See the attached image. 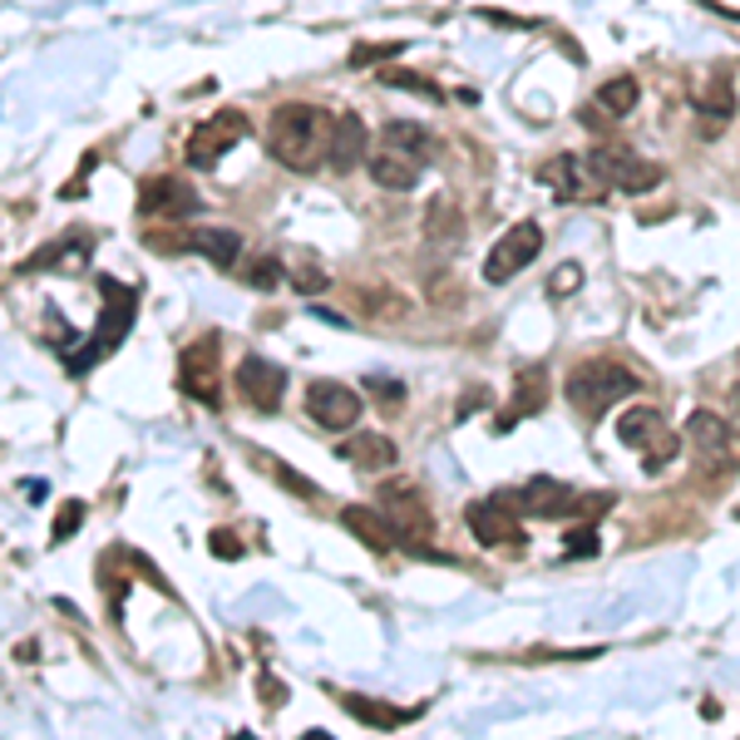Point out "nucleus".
<instances>
[{
  "label": "nucleus",
  "mask_w": 740,
  "mask_h": 740,
  "mask_svg": "<svg viewBox=\"0 0 740 740\" xmlns=\"http://www.w3.org/2000/svg\"><path fill=\"white\" fill-rule=\"evenodd\" d=\"M332 134L336 114L322 105H282L267 124V154L292 174H316L322 164H332Z\"/></svg>",
  "instance_id": "nucleus-1"
},
{
  "label": "nucleus",
  "mask_w": 740,
  "mask_h": 740,
  "mask_svg": "<svg viewBox=\"0 0 740 740\" xmlns=\"http://www.w3.org/2000/svg\"><path fill=\"white\" fill-rule=\"evenodd\" d=\"M499 504H509L514 514H533V519H598L612 509L618 494H578L573 484H558V480H529L519 489H499Z\"/></svg>",
  "instance_id": "nucleus-2"
},
{
  "label": "nucleus",
  "mask_w": 740,
  "mask_h": 740,
  "mask_svg": "<svg viewBox=\"0 0 740 740\" xmlns=\"http://www.w3.org/2000/svg\"><path fill=\"white\" fill-rule=\"evenodd\" d=\"M637 385H642V381H637L622 361L592 356V361H583V366L568 375V405H573L578 415H588V420H602L618 401L637 395Z\"/></svg>",
  "instance_id": "nucleus-3"
},
{
  "label": "nucleus",
  "mask_w": 740,
  "mask_h": 740,
  "mask_svg": "<svg viewBox=\"0 0 740 740\" xmlns=\"http://www.w3.org/2000/svg\"><path fill=\"white\" fill-rule=\"evenodd\" d=\"M99 292H105L109 302H105V312H99L89 346H85V351H70V356H65L70 375H85L89 366H95V361L114 356V351H119V341L129 336L134 316H139V292H134V287H124V282H114V277H99Z\"/></svg>",
  "instance_id": "nucleus-4"
},
{
  "label": "nucleus",
  "mask_w": 740,
  "mask_h": 740,
  "mask_svg": "<svg viewBox=\"0 0 740 740\" xmlns=\"http://www.w3.org/2000/svg\"><path fill=\"white\" fill-rule=\"evenodd\" d=\"M375 499H381V514L395 523V533H401V549L420 553V558H440L435 549H430L435 519H430V509H425V499H420V489H415V484L395 480V484H385Z\"/></svg>",
  "instance_id": "nucleus-5"
},
{
  "label": "nucleus",
  "mask_w": 740,
  "mask_h": 740,
  "mask_svg": "<svg viewBox=\"0 0 740 740\" xmlns=\"http://www.w3.org/2000/svg\"><path fill=\"white\" fill-rule=\"evenodd\" d=\"M178 391L208 410L223 405V341L218 336H198L178 351Z\"/></svg>",
  "instance_id": "nucleus-6"
},
{
  "label": "nucleus",
  "mask_w": 740,
  "mask_h": 740,
  "mask_svg": "<svg viewBox=\"0 0 740 740\" xmlns=\"http://www.w3.org/2000/svg\"><path fill=\"white\" fill-rule=\"evenodd\" d=\"M618 440L628 444V450L642 454L647 470H662V464H671V460H677V450H681L677 430H671L662 420V410H652V405L628 410V415L618 420Z\"/></svg>",
  "instance_id": "nucleus-7"
},
{
  "label": "nucleus",
  "mask_w": 740,
  "mask_h": 740,
  "mask_svg": "<svg viewBox=\"0 0 740 740\" xmlns=\"http://www.w3.org/2000/svg\"><path fill=\"white\" fill-rule=\"evenodd\" d=\"M588 168L598 174L602 188H622V193H647L662 184V168L647 164L642 154H632L628 144H598L588 154Z\"/></svg>",
  "instance_id": "nucleus-8"
},
{
  "label": "nucleus",
  "mask_w": 740,
  "mask_h": 740,
  "mask_svg": "<svg viewBox=\"0 0 740 740\" xmlns=\"http://www.w3.org/2000/svg\"><path fill=\"white\" fill-rule=\"evenodd\" d=\"M247 139V114L243 109H223L213 114V119H203L198 129L188 134V168H218L227 154H233V144Z\"/></svg>",
  "instance_id": "nucleus-9"
},
{
  "label": "nucleus",
  "mask_w": 740,
  "mask_h": 740,
  "mask_svg": "<svg viewBox=\"0 0 740 740\" xmlns=\"http://www.w3.org/2000/svg\"><path fill=\"white\" fill-rule=\"evenodd\" d=\"M539 247H543V227L533 223V218H523L514 223L504 237H499L494 247H489V257H484V282H494V287H504V282H514L523 267H529L533 257H539Z\"/></svg>",
  "instance_id": "nucleus-10"
},
{
  "label": "nucleus",
  "mask_w": 740,
  "mask_h": 740,
  "mask_svg": "<svg viewBox=\"0 0 740 740\" xmlns=\"http://www.w3.org/2000/svg\"><path fill=\"white\" fill-rule=\"evenodd\" d=\"M193 213H203V198L184 184V178L154 174V178H144V184H139V218L178 223V218H193Z\"/></svg>",
  "instance_id": "nucleus-11"
},
{
  "label": "nucleus",
  "mask_w": 740,
  "mask_h": 740,
  "mask_svg": "<svg viewBox=\"0 0 740 740\" xmlns=\"http://www.w3.org/2000/svg\"><path fill=\"white\" fill-rule=\"evenodd\" d=\"M306 415L322 430H351L361 420V395L341 381H312L306 385Z\"/></svg>",
  "instance_id": "nucleus-12"
},
{
  "label": "nucleus",
  "mask_w": 740,
  "mask_h": 740,
  "mask_svg": "<svg viewBox=\"0 0 740 740\" xmlns=\"http://www.w3.org/2000/svg\"><path fill=\"white\" fill-rule=\"evenodd\" d=\"M539 184H549L558 203H592V198H602V184H598V174L588 168V158H573V154L549 158V164L539 168Z\"/></svg>",
  "instance_id": "nucleus-13"
},
{
  "label": "nucleus",
  "mask_w": 740,
  "mask_h": 740,
  "mask_svg": "<svg viewBox=\"0 0 740 740\" xmlns=\"http://www.w3.org/2000/svg\"><path fill=\"white\" fill-rule=\"evenodd\" d=\"M464 519H470V533L484 549H519L523 543L519 514L509 504H499V499H474V504L464 509Z\"/></svg>",
  "instance_id": "nucleus-14"
},
{
  "label": "nucleus",
  "mask_w": 740,
  "mask_h": 740,
  "mask_svg": "<svg viewBox=\"0 0 740 740\" xmlns=\"http://www.w3.org/2000/svg\"><path fill=\"white\" fill-rule=\"evenodd\" d=\"M237 395L272 415V410L282 405V395H287V375H282V366H272V361H262V356H243V366H237Z\"/></svg>",
  "instance_id": "nucleus-15"
},
{
  "label": "nucleus",
  "mask_w": 740,
  "mask_h": 740,
  "mask_svg": "<svg viewBox=\"0 0 740 740\" xmlns=\"http://www.w3.org/2000/svg\"><path fill=\"white\" fill-rule=\"evenodd\" d=\"M691 444L701 450V460L711 470H731V420H721L716 410H691Z\"/></svg>",
  "instance_id": "nucleus-16"
},
{
  "label": "nucleus",
  "mask_w": 740,
  "mask_h": 740,
  "mask_svg": "<svg viewBox=\"0 0 740 740\" xmlns=\"http://www.w3.org/2000/svg\"><path fill=\"white\" fill-rule=\"evenodd\" d=\"M366 158H371V134H366V124H361V114L341 109V114H336V134H332V168H336V174H356Z\"/></svg>",
  "instance_id": "nucleus-17"
},
{
  "label": "nucleus",
  "mask_w": 740,
  "mask_h": 740,
  "mask_svg": "<svg viewBox=\"0 0 740 740\" xmlns=\"http://www.w3.org/2000/svg\"><path fill=\"white\" fill-rule=\"evenodd\" d=\"M341 523H346V529L361 539V549H371V553H391V549H401V533H395V523L385 519L381 509L351 504V509H341Z\"/></svg>",
  "instance_id": "nucleus-18"
},
{
  "label": "nucleus",
  "mask_w": 740,
  "mask_h": 740,
  "mask_svg": "<svg viewBox=\"0 0 740 740\" xmlns=\"http://www.w3.org/2000/svg\"><path fill=\"white\" fill-rule=\"evenodd\" d=\"M366 168H371V178H375L381 188L405 193V188H415V174H420L425 164H415V158L401 154V148H391V144H371Z\"/></svg>",
  "instance_id": "nucleus-19"
},
{
  "label": "nucleus",
  "mask_w": 740,
  "mask_h": 740,
  "mask_svg": "<svg viewBox=\"0 0 740 740\" xmlns=\"http://www.w3.org/2000/svg\"><path fill=\"white\" fill-rule=\"evenodd\" d=\"M519 395H514V405L504 410V415L494 420V430L504 435V430H514L523 415H533V410H543V401H549V371L543 366H533V371H519Z\"/></svg>",
  "instance_id": "nucleus-20"
},
{
  "label": "nucleus",
  "mask_w": 740,
  "mask_h": 740,
  "mask_svg": "<svg viewBox=\"0 0 740 740\" xmlns=\"http://www.w3.org/2000/svg\"><path fill=\"white\" fill-rule=\"evenodd\" d=\"M341 460H351L356 470H391L395 460H401V450H395V440H385V435H375V430H361V435H351L346 444H341Z\"/></svg>",
  "instance_id": "nucleus-21"
},
{
  "label": "nucleus",
  "mask_w": 740,
  "mask_h": 740,
  "mask_svg": "<svg viewBox=\"0 0 740 740\" xmlns=\"http://www.w3.org/2000/svg\"><path fill=\"white\" fill-rule=\"evenodd\" d=\"M188 253H203L213 267H237L243 262V237L233 227H193L188 233Z\"/></svg>",
  "instance_id": "nucleus-22"
},
{
  "label": "nucleus",
  "mask_w": 740,
  "mask_h": 740,
  "mask_svg": "<svg viewBox=\"0 0 740 740\" xmlns=\"http://www.w3.org/2000/svg\"><path fill=\"white\" fill-rule=\"evenodd\" d=\"M341 706H346V711L356 716L361 726H375V731H401V726H410V721L420 716V706H385V701L356 697V691H346V697H341Z\"/></svg>",
  "instance_id": "nucleus-23"
},
{
  "label": "nucleus",
  "mask_w": 740,
  "mask_h": 740,
  "mask_svg": "<svg viewBox=\"0 0 740 740\" xmlns=\"http://www.w3.org/2000/svg\"><path fill=\"white\" fill-rule=\"evenodd\" d=\"M381 144L401 148V154H410L415 164H430V158H435V134L420 129V124H410V119H391V124H385Z\"/></svg>",
  "instance_id": "nucleus-24"
},
{
  "label": "nucleus",
  "mask_w": 740,
  "mask_h": 740,
  "mask_svg": "<svg viewBox=\"0 0 740 740\" xmlns=\"http://www.w3.org/2000/svg\"><path fill=\"white\" fill-rule=\"evenodd\" d=\"M637 99H642V85H637L632 75H618V79H608V85L598 89V109H602V114H612V119L632 114Z\"/></svg>",
  "instance_id": "nucleus-25"
},
{
  "label": "nucleus",
  "mask_w": 740,
  "mask_h": 740,
  "mask_svg": "<svg viewBox=\"0 0 740 740\" xmlns=\"http://www.w3.org/2000/svg\"><path fill=\"white\" fill-rule=\"evenodd\" d=\"M287 277H292V287L302 292V296H316V292L332 287V272H326L312 253H296V257L287 262Z\"/></svg>",
  "instance_id": "nucleus-26"
},
{
  "label": "nucleus",
  "mask_w": 740,
  "mask_h": 740,
  "mask_svg": "<svg viewBox=\"0 0 740 740\" xmlns=\"http://www.w3.org/2000/svg\"><path fill=\"white\" fill-rule=\"evenodd\" d=\"M697 109L711 114V119H731V114H736V85H731V75L716 70L711 85H706V95L697 99Z\"/></svg>",
  "instance_id": "nucleus-27"
},
{
  "label": "nucleus",
  "mask_w": 740,
  "mask_h": 740,
  "mask_svg": "<svg viewBox=\"0 0 740 740\" xmlns=\"http://www.w3.org/2000/svg\"><path fill=\"white\" fill-rule=\"evenodd\" d=\"M425 237H430V243H460V233H464V227H460V208H450V198H435V203H430V213H425Z\"/></svg>",
  "instance_id": "nucleus-28"
},
{
  "label": "nucleus",
  "mask_w": 740,
  "mask_h": 740,
  "mask_svg": "<svg viewBox=\"0 0 740 740\" xmlns=\"http://www.w3.org/2000/svg\"><path fill=\"white\" fill-rule=\"evenodd\" d=\"M381 85H391V89H410V95H425L430 105H444V89L435 85V79L415 75V70H385V75H381Z\"/></svg>",
  "instance_id": "nucleus-29"
},
{
  "label": "nucleus",
  "mask_w": 740,
  "mask_h": 740,
  "mask_svg": "<svg viewBox=\"0 0 740 740\" xmlns=\"http://www.w3.org/2000/svg\"><path fill=\"white\" fill-rule=\"evenodd\" d=\"M395 55H405V40H391V45H356V50H351V70H366L371 60H395Z\"/></svg>",
  "instance_id": "nucleus-30"
},
{
  "label": "nucleus",
  "mask_w": 740,
  "mask_h": 740,
  "mask_svg": "<svg viewBox=\"0 0 740 740\" xmlns=\"http://www.w3.org/2000/svg\"><path fill=\"white\" fill-rule=\"evenodd\" d=\"M247 282H253L257 292H272L282 282V262L277 257H257L253 267H247Z\"/></svg>",
  "instance_id": "nucleus-31"
},
{
  "label": "nucleus",
  "mask_w": 740,
  "mask_h": 740,
  "mask_svg": "<svg viewBox=\"0 0 740 740\" xmlns=\"http://www.w3.org/2000/svg\"><path fill=\"white\" fill-rule=\"evenodd\" d=\"M79 523H85V504H79V499H65V514L55 519V543H70L79 533Z\"/></svg>",
  "instance_id": "nucleus-32"
},
{
  "label": "nucleus",
  "mask_w": 740,
  "mask_h": 740,
  "mask_svg": "<svg viewBox=\"0 0 740 740\" xmlns=\"http://www.w3.org/2000/svg\"><path fill=\"white\" fill-rule=\"evenodd\" d=\"M598 553V529L592 523H578L573 533H568V558H592Z\"/></svg>",
  "instance_id": "nucleus-33"
},
{
  "label": "nucleus",
  "mask_w": 740,
  "mask_h": 740,
  "mask_svg": "<svg viewBox=\"0 0 740 740\" xmlns=\"http://www.w3.org/2000/svg\"><path fill=\"white\" fill-rule=\"evenodd\" d=\"M208 549H213V558H227V563H237V558H243V543H237V533H227V529H213Z\"/></svg>",
  "instance_id": "nucleus-34"
},
{
  "label": "nucleus",
  "mask_w": 740,
  "mask_h": 740,
  "mask_svg": "<svg viewBox=\"0 0 740 740\" xmlns=\"http://www.w3.org/2000/svg\"><path fill=\"white\" fill-rule=\"evenodd\" d=\"M578 287H583V267H573V262H568V267H558V272H553V282H549V292H553V296L578 292Z\"/></svg>",
  "instance_id": "nucleus-35"
},
{
  "label": "nucleus",
  "mask_w": 740,
  "mask_h": 740,
  "mask_svg": "<svg viewBox=\"0 0 740 740\" xmlns=\"http://www.w3.org/2000/svg\"><path fill=\"white\" fill-rule=\"evenodd\" d=\"M277 480L287 484V489H296V494L316 499V484H312V480H302V474H296V470H287V464H277Z\"/></svg>",
  "instance_id": "nucleus-36"
},
{
  "label": "nucleus",
  "mask_w": 740,
  "mask_h": 740,
  "mask_svg": "<svg viewBox=\"0 0 740 740\" xmlns=\"http://www.w3.org/2000/svg\"><path fill=\"white\" fill-rule=\"evenodd\" d=\"M731 430H736V435H740V410H736V415H731Z\"/></svg>",
  "instance_id": "nucleus-37"
}]
</instances>
